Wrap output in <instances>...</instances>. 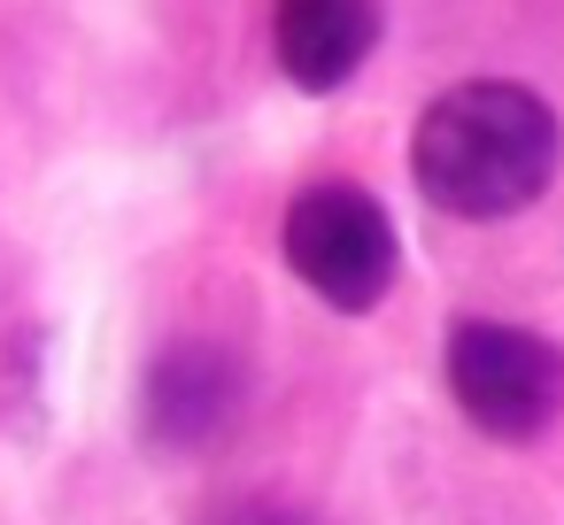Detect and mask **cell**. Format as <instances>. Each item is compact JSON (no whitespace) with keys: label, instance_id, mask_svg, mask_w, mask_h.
Returning <instances> with one entry per match:
<instances>
[{"label":"cell","instance_id":"cell-1","mask_svg":"<svg viewBox=\"0 0 564 525\" xmlns=\"http://www.w3.org/2000/svg\"><path fill=\"white\" fill-rule=\"evenodd\" d=\"M556 163H564L556 109L533 86H510V78L448 86L417 117V140H410L417 194L448 217H471V225L533 209L549 194Z\"/></svg>","mask_w":564,"mask_h":525},{"label":"cell","instance_id":"cell-2","mask_svg":"<svg viewBox=\"0 0 564 525\" xmlns=\"http://www.w3.org/2000/svg\"><path fill=\"white\" fill-rule=\"evenodd\" d=\"M286 271L325 302V309H379L394 294V271H402V240H394V217L364 194V186H302L286 201Z\"/></svg>","mask_w":564,"mask_h":525},{"label":"cell","instance_id":"cell-3","mask_svg":"<svg viewBox=\"0 0 564 525\" xmlns=\"http://www.w3.org/2000/svg\"><path fill=\"white\" fill-rule=\"evenodd\" d=\"M448 394L456 409L487 433V440H541L564 417V348L549 332L502 325V317H471L448 332Z\"/></svg>","mask_w":564,"mask_h":525},{"label":"cell","instance_id":"cell-4","mask_svg":"<svg viewBox=\"0 0 564 525\" xmlns=\"http://www.w3.org/2000/svg\"><path fill=\"white\" fill-rule=\"evenodd\" d=\"M240 402H248L240 356L217 348V340H178V348H163V356L148 363L140 425H148L155 448H178V456H186V448L225 440V425L240 417Z\"/></svg>","mask_w":564,"mask_h":525},{"label":"cell","instance_id":"cell-5","mask_svg":"<svg viewBox=\"0 0 564 525\" xmlns=\"http://www.w3.org/2000/svg\"><path fill=\"white\" fill-rule=\"evenodd\" d=\"M379 24H387V0H279L271 47L302 94H340L371 63Z\"/></svg>","mask_w":564,"mask_h":525},{"label":"cell","instance_id":"cell-6","mask_svg":"<svg viewBox=\"0 0 564 525\" xmlns=\"http://www.w3.org/2000/svg\"><path fill=\"white\" fill-rule=\"evenodd\" d=\"M209 525H317V517L294 510V502H263V494H256V502H225Z\"/></svg>","mask_w":564,"mask_h":525}]
</instances>
